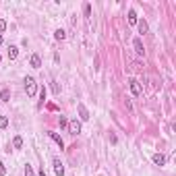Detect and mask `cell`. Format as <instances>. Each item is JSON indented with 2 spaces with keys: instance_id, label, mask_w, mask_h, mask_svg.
<instances>
[{
  "instance_id": "obj_7",
  "label": "cell",
  "mask_w": 176,
  "mask_h": 176,
  "mask_svg": "<svg viewBox=\"0 0 176 176\" xmlns=\"http://www.w3.org/2000/svg\"><path fill=\"white\" fill-rule=\"evenodd\" d=\"M133 46H135V52H137L139 56L145 54V48H143V44H141V40H139V37H137V40L133 41Z\"/></svg>"
},
{
  "instance_id": "obj_23",
  "label": "cell",
  "mask_w": 176,
  "mask_h": 176,
  "mask_svg": "<svg viewBox=\"0 0 176 176\" xmlns=\"http://www.w3.org/2000/svg\"><path fill=\"white\" fill-rule=\"evenodd\" d=\"M40 176H46V172H44V168H41V170H40Z\"/></svg>"
},
{
  "instance_id": "obj_18",
  "label": "cell",
  "mask_w": 176,
  "mask_h": 176,
  "mask_svg": "<svg viewBox=\"0 0 176 176\" xmlns=\"http://www.w3.org/2000/svg\"><path fill=\"white\" fill-rule=\"evenodd\" d=\"M25 176H35V172H33V168H31V166H25Z\"/></svg>"
},
{
  "instance_id": "obj_17",
  "label": "cell",
  "mask_w": 176,
  "mask_h": 176,
  "mask_svg": "<svg viewBox=\"0 0 176 176\" xmlns=\"http://www.w3.org/2000/svg\"><path fill=\"white\" fill-rule=\"evenodd\" d=\"M8 127V118L6 116H0V129H6Z\"/></svg>"
},
{
  "instance_id": "obj_19",
  "label": "cell",
  "mask_w": 176,
  "mask_h": 176,
  "mask_svg": "<svg viewBox=\"0 0 176 176\" xmlns=\"http://www.w3.org/2000/svg\"><path fill=\"white\" fill-rule=\"evenodd\" d=\"M58 122H60V129H67V127H68V120L64 118V116H60V120H58Z\"/></svg>"
},
{
  "instance_id": "obj_5",
  "label": "cell",
  "mask_w": 176,
  "mask_h": 176,
  "mask_svg": "<svg viewBox=\"0 0 176 176\" xmlns=\"http://www.w3.org/2000/svg\"><path fill=\"white\" fill-rule=\"evenodd\" d=\"M48 137H50V139H52V141H54L60 149H64V141L60 139V135H58V133H52V131H50V133H48Z\"/></svg>"
},
{
  "instance_id": "obj_3",
  "label": "cell",
  "mask_w": 176,
  "mask_h": 176,
  "mask_svg": "<svg viewBox=\"0 0 176 176\" xmlns=\"http://www.w3.org/2000/svg\"><path fill=\"white\" fill-rule=\"evenodd\" d=\"M52 164H54V172H56V176H64V164H62L58 157H54V160H52Z\"/></svg>"
},
{
  "instance_id": "obj_16",
  "label": "cell",
  "mask_w": 176,
  "mask_h": 176,
  "mask_svg": "<svg viewBox=\"0 0 176 176\" xmlns=\"http://www.w3.org/2000/svg\"><path fill=\"white\" fill-rule=\"evenodd\" d=\"M40 100H41L40 106H44V102H46V87H41V89H40Z\"/></svg>"
},
{
  "instance_id": "obj_24",
  "label": "cell",
  "mask_w": 176,
  "mask_h": 176,
  "mask_svg": "<svg viewBox=\"0 0 176 176\" xmlns=\"http://www.w3.org/2000/svg\"><path fill=\"white\" fill-rule=\"evenodd\" d=\"M0 44H2V33H0Z\"/></svg>"
},
{
  "instance_id": "obj_9",
  "label": "cell",
  "mask_w": 176,
  "mask_h": 176,
  "mask_svg": "<svg viewBox=\"0 0 176 176\" xmlns=\"http://www.w3.org/2000/svg\"><path fill=\"white\" fill-rule=\"evenodd\" d=\"M137 27H139V33H143V35L149 31V25H147V21H145V19H143V21H137Z\"/></svg>"
},
{
  "instance_id": "obj_12",
  "label": "cell",
  "mask_w": 176,
  "mask_h": 176,
  "mask_svg": "<svg viewBox=\"0 0 176 176\" xmlns=\"http://www.w3.org/2000/svg\"><path fill=\"white\" fill-rule=\"evenodd\" d=\"M17 56H19V48L11 46V48H8V58H11V60H17Z\"/></svg>"
},
{
  "instance_id": "obj_1",
  "label": "cell",
  "mask_w": 176,
  "mask_h": 176,
  "mask_svg": "<svg viewBox=\"0 0 176 176\" xmlns=\"http://www.w3.org/2000/svg\"><path fill=\"white\" fill-rule=\"evenodd\" d=\"M25 91H27L29 97H33L37 93V83H35L33 77H25Z\"/></svg>"
},
{
  "instance_id": "obj_10",
  "label": "cell",
  "mask_w": 176,
  "mask_h": 176,
  "mask_svg": "<svg viewBox=\"0 0 176 176\" xmlns=\"http://www.w3.org/2000/svg\"><path fill=\"white\" fill-rule=\"evenodd\" d=\"M29 64H31V68H40L41 67V58L37 54H33L31 56V60H29Z\"/></svg>"
},
{
  "instance_id": "obj_2",
  "label": "cell",
  "mask_w": 176,
  "mask_h": 176,
  "mask_svg": "<svg viewBox=\"0 0 176 176\" xmlns=\"http://www.w3.org/2000/svg\"><path fill=\"white\" fill-rule=\"evenodd\" d=\"M68 133H71V135H79V133H81V122L77 120V118H75V120H68Z\"/></svg>"
},
{
  "instance_id": "obj_21",
  "label": "cell",
  "mask_w": 176,
  "mask_h": 176,
  "mask_svg": "<svg viewBox=\"0 0 176 176\" xmlns=\"http://www.w3.org/2000/svg\"><path fill=\"white\" fill-rule=\"evenodd\" d=\"M4 29H6V21H4V19H0V33H2Z\"/></svg>"
},
{
  "instance_id": "obj_25",
  "label": "cell",
  "mask_w": 176,
  "mask_h": 176,
  "mask_svg": "<svg viewBox=\"0 0 176 176\" xmlns=\"http://www.w3.org/2000/svg\"><path fill=\"white\" fill-rule=\"evenodd\" d=\"M0 60H2V58H0Z\"/></svg>"
},
{
  "instance_id": "obj_15",
  "label": "cell",
  "mask_w": 176,
  "mask_h": 176,
  "mask_svg": "<svg viewBox=\"0 0 176 176\" xmlns=\"http://www.w3.org/2000/svg\"><path fill=\"white\" fill-rule=\"evenodd\" d=\"M129 23L131 25H137V13L135 11H129Z\"/></svg>"
},
{
  "instance_id": "obj_6",
  "label": "cell",
  "mask_w": 176,
  "mask_h": 176,
  "mask_svg": "<svg viewBox=\"0 0 176 176\" xmlns=\"http://www.w3.org/2000/svg\"><path fill=\"white\" fill-rule=\"evenodd\" d=\"M77 110H79V118H81V120H89V112H87V108H85L83 104H79Z\"/></svg>"
},
{
  "instance_id": "obj_4",
  "label": "cell",
  "mask_w": 176,
  "mask_h": 176,
  "mask_svg": "<svg viewBox=\"0 0 176 176\" xmlns=\"http://www.w3.org/2000/svg\"><path fill=\"white\" fill-rule=\"evenodd\" d=\"M129 85H131V91H133V95H141V83L137 81V79H131L129 81Z\"/></svg>"
},
{
  "instance_id": "obj_22",
  "label": "cell",
  "mask_w": 176,
  "mask_h": 176,
  "mask_svg": "<svg viewBox=\"0 0 176 176\" xmlns=\"http://www.w3.org/2000/svg\"><path fill=\"white\" fill-rule=\"evenodd\" d=\"M4 174H6V168H4V164L0 162V176H4Z\"/></svg>"
},
{
  "instance_id": "obj_13",
  "label": "cell",
  "mask_w": 176,
  "mask_h": 176,
  "mask_svg": "<svg viewBox=\"0 0 176 176\" xmlns=\"http://www.w3.org/2000/svg\"><path fill=\"white\" fill-rule=\"evenodd\" d=\"M13 147H15V149H21V147H23V137H21V135H15V139H13Z\"/></svg>"
},
{
  "instance_id": "obj_11",
  "label": "cell",
  "mask_w": 176,
  "mask_h": 176,
  "mask_svg": "<svg viewBox=\"0 0 176 176\" xmlns=\"http://www.w3.org/2000/svg\"><path fill=\"white\" fill-rule=\"evenodd\" d=\"M0 100H2V102H11V89L8 87H4L0 91Z\"/></svg>"
},
{
  "instance_id": "obj_14",
  "label": "cell",
  "mask_w": 176,
  "mask_h": 176,
  "mask_svg": "<svg viewBox=\"0 0 176 176\" xmlns=\"http://www.w3.org/2000/svg\"><path fill=\"white\" fill-rule=\"evenodd\" d=\"M54 37H56L58 41H60V40H64V37H67V33H64V29H56V31H54Z\"/></svg>"
},
{
  "instance_id": "obj_20",
  "label": "cell",
  "mask_w": 176,
  "mask_h": 176,
  "mask_svg": "<svg viewBox=\"0 0 176 176\" xmlns=\"http://www.w3.org/2000/svg\"><path fill=\"white\" fill-rule=\"evenodd\" d=\"M83 13H85V17L89 19V15H91V6H89V4H85V6H83Z\"/></svg>"
},
{
  "instance_id": "obj_8",
  "label": "cell",
  "mask_w": 176,
  "mask_h": 176,
  "mask_svg": "<svg viewBox=\"0 0 176 176\" xmlns=\"http://www.w3.org/2000/svg\"><path fill=\"white\" fill-rule=\"evenodd\" d=\"M151 160H153V164H156V166H164V164H166V156H162V153H153V157H151Z\"/></svg>"
}]
</instances>
